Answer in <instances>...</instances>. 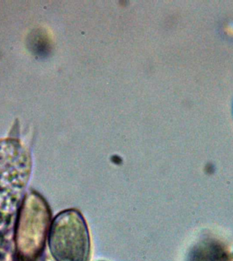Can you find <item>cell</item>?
Segmentation results:
<instances>
[{"instance_id": "cell-2", "label": "cell", "mask_w": 233, "mask_h": 261, "mask_svg": "<svg viewBox=\"0 0 233 261\" xmlns=\"http://www.w3.org/2000/svg\"><path fill=\"white\" fill-rule=\"evenodd\" d=\"M50 221L48 206L42 197L30 194L22 206L16 238L19 261L36 260L44 246Z\"/></svg>"}, {"instance_id": "cell-1", "label": "cell", "mask_w": 233, "mask_h": 261, "mask_svg": "<svg viewBox=\"0 0 233 261\" xmlns=\"http://www.w3.org/2000/svg\"><path fill=\"white\" fill-rule=\"evenodd\" d=\"M83 216L75 210L61 212L49 230L51 252L59 261H86L89 250V234Z\"/></svg>"}]
</instances>
